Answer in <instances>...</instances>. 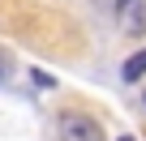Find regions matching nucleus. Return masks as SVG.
Masks as SVG:
<instances>
[{
	"label": "nucleus",
	"instance_id": "obj_1",
	"mask_svg": "<svg viewBox=\"0 0 146 141\" xmlns=\"http://www.w3.org/2000/svg\"><path fill=\"white\" fill-rule=\"evenodd\" d=\"M56 137H60V141H103V128H99V120H90L86 111H64L60 124H56Z\"/></svg>",
	"mask_w": 146,
	"mask_h": 141
},
{
	"label": "nucleus",
	"instance_id": "obj_2",
	"mask_svg": "<svg viewBox=\"0 0 146 141\" xmlns=\"http://www.w3.org/2000/svg\"><path fill=\"white\" fill-rule=\"evenodd\" d=\"M125 34H146V0H120Z\"/></svg>",
	"mask_w": 146,
	"mask_h": 141
},
{
	"label": "nucleus",
	"instance_id": "obj_3",
	"mask_svg": "<svg viewBox=\"0 0 146 141\" xmlns=\"http://www.w3.org/2000/svg\"><path fill=\"white\" fill-rule=\"evenodd\" d=\"M120 77H125V81H142V77H146V47L133 51V56L120 64Z\"/></svg>",
	"mask_w": 146,
	"mask_h": 141
},
{
	"label": "nucleus",
	"instance_id": "obj_4",
	"mask_svg": "<svg viewBox=\"0 0 146 141\" xmlns=\"http://www.w3.org/2000/svg\"><path fill=\"white\" fill-rule=\"evenodd\" d=\"M116 141H137V137H129V132H125V137H116Z\"/></svg>",
	"mask_w": 146,
	"mask_h": 141
},
{
	"label": "nucleus",
	"instance_id": "obj_5",
	"mask_svg": "<svg viewBox=\"0 0 146 141\" xmlns=\"http://www.w3.org/2000/svg\"><path fill=\"white\" fill-rule=\"evenodd\" d=\"M0 64H5V60H0ZM0 77H5V68H0Z\"/></svg>",
	"mask_w": 146,
	"mask_h": 141
},
{
	"label": "nucleus",
	"instance_id": "obj_6",
	"mask_svg": "<svg viewBox=\"0 0 146 141\" xmlns=\"http://www.w3.org/2000/svg\"><path fill=\"white\" fill-rule=\"evenodd\" d=\"M142 103H146V98H142Z\"/></svg>",
	"mask_w": 146,
	"mask_h": 141
}]
</instances>
